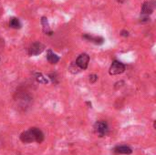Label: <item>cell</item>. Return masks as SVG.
<instances>
[{"label": "cell", "instance_id": "4fadbf2b", "mask_svg": "<svg viewBox=\"0 0 156 155\" xmlns=\"http://www.w3.org/2000/svg\"><path fill=\"white\" fill-rule=\"evenodd\" d=\"M35 77H36V79H37V82H39V83H42V84H47L48 81V79L43 76V74H41V73H36L35 74Z\"/></svg>", "mask_w": 156, "mask_h": 155}, {"label": "cell", "instance_id": "ba28073f", "mask_svg": "<svg viewBox=\"0 0 156 155\" xmlns=\"http://www.w3.org/2000/svg\"><path fill=\"white\" fill-rule=\"evenodd\" d=\"M83 37L88 39L89 41H91V42H93L95 44H98V45L102 44L103 41H104L103 37H93V36H90V35H84Z\"/></svg>", "mask_w": 156, "mask_h": 155}, {"label": "cell", "instance_id": "9a60e30c", "mask_svg": "<svg viewBox=\"0 0 156 155\" xmlns=\"http://www.w3.org/2000/svg\"><path fill=\"white\" fill-rule=\"evenodd\" d=\"M122 36H124V37H128V36H129V32H128V31L123 30V31L122 32Z\"/></svg>", "mask_w": 156, "mask_h": 155}, {"label": "cell", "instance_id": "30bf717a", "mask_svg": "<svg viewBox=\"0 0 156 155\" xmlns=\"http://www.w3.org/2000/svg\"><path fill=\"white\" fill-rule=\"evenodd\" d=\"M47 58H48V62L51 63V64H56V63H58V62L59 61L58 56H57L56 54H54L51 50H48V51Z\"/></svg>", "mask_w": 156, "mask_h": 155}, {"label": "cell", "instance_id": "5bb4252c", "mask_svg": "<svg viewBox=\"0 0 156 155\" xmlns=\"http://www.w3.org/2000/svg\"><path fill=\"white\" fill-rule=\"evenodd\" d=\"M97 80H98V76H97V75L92 74V75L90 76V83H95Z\"/></svg>", "mask_w": 156, "mask_h": 155}, {"label": "cell", "instance_id": "52a82bcc", "mask_svg": "<svg viewBox=\"0 0 156 155\" xmlns=\"http://www.w3.org/2000/svg\"><path fill=\"white\" fill-rule=\"evenodd\" d=\"M32 130H33V132H34V135H35L36 142L37 143H41L44 141V134H43V132L39 129H37V128H32Z\"/></svg>", "mask_w": 156, "mask_h": 155}, {"label": "cell", "instance_id": "7a4b0ae2", "mask_svg": "<svg viewBox=\"0 0 156 155\" xmlns=\"http://www.w3.org/2000/svg\"><path fill=\"white\" fill-rule=\"evenodd\" d=\"M125 70V66L123 63L118 61V60H114L110 68V75H119L123 73Z\"/></svg>", "mask_w": 156, "mask_h": 155}, {"label": "cell", "instance_id": "8fae6325", "mask_svg": "<svg viewBox=\"0 0 156 155\" xmlns=\"http://www.w3.org/2000/svg\"><path fill=\"white\" fill-rule=\"evenodd\" d=\"M41 24L43 26V31L46 33V34H48V35H51V31H50V28H49V24H48V18L43 16L41 18Z\"/></svg>", "mask_w": 156, "mask_h": 155}, {"label": "cell", "instance_id": "7c38bea8", "mask_svg": "<svg viewBox=\"0 0 156 155\" xmlns=\"http://www.w3.org/2000/svg\"><path fill=\"white\" fill-rule=\"evenodd\" d=\"M9 26H10V27H12V28L17 29V28H20V27H21V23H20V21L18 20V18L13 17V18H11L10 21H9Z\"/></svg>", "mask_w": 156, "mask_h": 155}, {"label": "cell", "instance_id": "8992f818", "mask_svg": "<svg viewBox=\"0 0 156 155\" xmlns=\"http://www.w3.org/2000/svg\"><path fill=\"white\" fill-rule=\"evenodd\" d=\"M154 1H148L145 2L142 6V15L144 16H149L154 12Z\"/></svg>", "mask_w": 156, "mask_h": 155}, {"label": "cell", "instance_id": "277c9868", "mask_svg": "<svg viewBox=\"0 0 156 155\" xmlns=\"http://www.w3.org/2000/svg\"><path fill=\"white\" fill-rule=\"evenodd\" d=\"M20 140L24 143H31L33 142H36L35 135H34L32 128L29 129L28 131H26V132H22L21 135H20Z\"/></svg>", "mask_w": 156, "mask_h": 155}, {"label": "cell", "instance_id": "9c48e42d", "mask_svg": "<svg viewBox=\"0 0 156 155\" xmlns=\"http://www.w3.org/2000/svg\"><path fill=\"white\" fill-rule=\"evenodd\" d=\"M114 151L120 154H131L133 153L132 149L128 146H118L115 148Z\"/></svg>", "mask_w": 156, "mask_h": 155}, {"label": "cell", "instance_id": "6da1fadb", "mask_svg": "<svg viewBox=\"0 0 156 155\" xmlns=\"http://www.w3.org/2000/svg\"><path fill=\"white\" fill-rule=\"evenodd\" d=\"M94 129L100 137H103V136L107 135L109 132V126H108L107 122H105L103 121L97 122L94 125Z\"/></svg>", "mask_w": 156, "mask_h": 155}, {"label": "cell", "instance_id": "2e32d148", "mask_svg": "<svg viewBox=\"0 0 156 155\" xmlns=\"http://www.w3.org/2000/svg\"><path fill=\"white\" fill-rule=\"evenodd\" d=\"M118 3H121V4H122V3H124L125 1H127V0H116Z\"/></svg>", "mask_w": 156, "mask_h": 155}, {"label": "cell", "instance_id": "5b68a950", "mask_svg": "<svg viewBox=\"0 0 156 155\" xmlns=\"http://www.w3.org/2000/svg\"><path fill=\"white\" fill-rule=\"evenodd\" d=\"M45 49V46L40 42H35L33 43L29 48V55L31 56H37L41 54Z\"/></svg>", "mask_w": 156, "mask_h": 155}, {"label": "cell", "instance_id": "3957f363", "mask_svg": "<svg viewBox=\"0 0 156 155\" xmlns=\"http://www.w3.org/2000/svg\"><path fill=\"white\" fill-rule=\"evenodd\" d=\"M89 61H90V57L88 54H81L78 57L77 60H76V65L81 69H86L88 68L89 65Z\"/></svg>", "mask_w": 156, "mask_h": 155}]
</instances>
